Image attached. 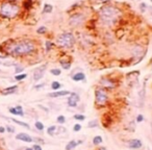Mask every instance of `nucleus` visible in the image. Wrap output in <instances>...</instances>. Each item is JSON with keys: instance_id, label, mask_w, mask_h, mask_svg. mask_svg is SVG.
<instances>
[{"instance_id": "obj_1", "label": "nucleus", "mask_w": 152, "mask_h": 150, "mask_svg": "<svg viewBox=\"0 0 152 150\" xmlns=\"http://www.w3.org/2000/svg\"><path fill=\"white\" fill-rule=\"evenodd\" d=\"M36 48L34 42L30 40H22L7 44L5 52L13 56H23V55H28L34 52Z\"/></svg>"}, {"instance_id": "obj_2", "label": "nucleus", "mask_w": 152, "mask_h": 150, "mask_svg": "<svg viewBox=\"0 0 152 150\" xmlns=\"http://www.w3.org/2000/svg\"><path fill=\"white\" fill-rule=\"evenodd\" d=\"M21 13V8L18 3L2 1L0 3V17L3 19H13L18 17Z\"/></svg>"}, {"instance_id": "obj_3", "label": "nucleus", "mask_w": 152, "mask_h": 150, "mask_svg": "<svg viewBox=\"0 0 152 150\" xmlns=\"http://www.w3.org/2000/svg\"><path fill=\"white\" fill-rule=\"evenodd\" d=\"M119 11L114 6H103L100 10V17L106 23H112L118 18Z\"/></svg>"}, {"instance_id": "obj_4", "label": "nucleus", "mask_w": 152, "mask_h": 150, "mask_svg": "<svg viewBox=\"0 0 152 150\" xmlns=\"http://www.w3.org/2000/svg\"><path fill=\"white\" fill-rule=\"evenodd\" d=\"M56 42L58 45L64 48H71L75 44V38H74L73 33L65 32L57 37Z\"/></svg>"}, {"instance_id": "obj_5", "label": "nucleus", "mask_w": 152, "mask_h": 150, "mask_svg": "<svg viewBox=\"0 0 152 150\" xmlns=\"http://www.w3.org/2000/svg\"><path fill=\"white\" fill-rule=\"evenodd\" d=\"M107 100H108V96H107V93L105 92V90H103V89H98V90L95 91V101L98 106H103V105H105L107 102Z\"/></svg>"}, {"instance_id": "obj_6", "label": "nucleus", "mask_w": 152, "mask_h": 150, "mask_svg": "<svg viewBox=\"0 0 152 150\" xmlns=\"http://www.w3.org/2000/svg\"><path fill=\"white\" fill-rule=\"evenodd\" d=\"M47 65H42V66L38 67L34 71H33V80L34 81H38L40 80L41 78H43L44 74H45L46 71V68H47Z\"/></svg>"}, {"instance_id": "obj_7", "label": "nucleus", "mask_w": 152, "mask_h": 150, "mask_svg": "<svg viewBox=\"0 0 152 150\" xmlns=\"http://www.w3.org/2000/svg\"><path fill=\"white\" fill-rule=\"evenodd\" d=\"M79 95L76 93H70V96L68 98V105L71 107H75L77 103L79 102Z\"/></svg>"}, {"instance_id": "obj_8", "label": "nucleus", "mask_w": 152, "mask_h": 150, "mask_svg": "<svg viewBox=\"0 0 152 150\" xmlns=\"http://www.w3.org/2000/svg\"><path fill=\"white\" fill-rule=\"evenodd\" d=\"M16 139L17 140L21 141V142H25V143H31L33 141V139L29 136L28 133H25V132H20L18 133L16 136Z\"/></svg>"}, {"instance_id": "obj_9", "label": "nucleus", "mask_w": 152, "mask_h": 150, "mask_svg": "<svg viewBox=\"0 0 152 150\" xmlns=\"http://www.w3.org/2000/svg\"><path fill=\"white\" fill-rule=\"evenodd\" d=\"M8 112L12 115H14V116H21V117L24 116L23 108H22L21 105H17V106L15 107H10V108H8Z\"/></svg>"}, {"instance_id": "obj_10", "label": "nucleus", "mask_w": 152, "mask_h": 150, "mask_svg": "<svg viewBox=\"0 0 152 150\" xmlns=\"http://www.w3.org/2000/svg\"><path fill=\"white\" fill-rule=\"evenodd\" d=\"M142 146V141L139 140V139H133V140H130L128 142V147L131 148V149H140Z\"/></svg>"}, {"instance_id": "obj_11", "label": "nucleus", "mask_w": 152, "mask_h": 150, "mask_svg": "<svg viewBox=\"0 0 152 150\" xmlns=\"http://www.w3.org/2000/svg\"><path fill=\"white\" fill-rule=\"evenodd\" d=\"M70 95V92L67 90L64 91H57V92H53V93H49L48 94V97L51 98H57V97H63V96H67Z\"/></svg>"}, {"instance_id": "obj_12", "label": "nucleus", "mask_w": 152, "mask_h": 150, "mask_svg": "<svg viewBox=\"0 0 152 150\" xmlns=\"http://www.w3.org/2000/svg\"><path fill=\"white\" fill-rule=\"evenodd\" d=\"M101 85H102L103 87H105V88H108V89H113V88H115V86H116L114 81L109 78H102L101 79Z\"/></svg>"}, {"instance_id": "obj_13", "label": "nucleus", "mask_w": 152, "mask_h": 150, "mask_svg": "<svg viewBox=\"0 0 152 150\" xmlns=\"http://www.w3.org/2000/svg\"><path fill=\"white\" fill-rule=\"evenodd\" d=\"M18 90V86H12V87H8V88L4 89V90H2V95H11V94H14L16 93V91Z\"/></svg>"}, {"instance_id": "obj_14", "label": "nucleus", "mask_w": 152, "mask_h": 150, "mask_svg": "<svg viewBox=\"0 0 152 150\" xmlns=\"http://www.w3.org/2000/svg\"><path fill=\"white\" fill-rule=\"evenodd\" d=\"M79 144H81V141H70L69 143L66 145V150H73L76 148V146H78Z\"/></svg>"}, {"instance_id": "obj_15", "label": "nucleus", "mask_w": 152, "mask_h": 150, "mask_svg": "<svg viewBox=\"0 0 152 150\" xmlns=\"http://www.w3.org/2000/svg\"><path fill=\"white\" fill-rule=\"evenodd\" d=\"M84 78H86V75H84L83 72H78V73L73 74V75H72V79H73L74 81L84 80Z\"/></svg>"}, {"instance_id": "obj_16", "label": "nucleus", "mask_w": 152, "mask_h": 150, "mask_svg": "<svg viewBox=\"0 0 152 150\" xmlns=\"http://www.w3.org/2000/svg\"><path fill=\"white\" fill-rule=\"evenodd\" d=\"M11 120H12L14 123H16V124H18V125H20V126H23V127H25V128H27V129H30V126H29L28 123H26V122L20 121V120H17V119H15V118H12Z\"/></svg>"}, {"instance_id": "obj_17", "label": "nucleus", "mask_w": 152, "mask_h": 150, "mask_svg": "<svg viewBox=\"0 0 152 150\" xmlns=\"http://www.w3.org/2000/svg\"><path fill=\"white\" fill-rule=\"evenodd\" d=\"M103 142V139L102 137H100V136H96L93 138V144L94 145H100V144Z\"/></svg>"}, {"instance_id": "obj_18", "label": "nucleus", "mask_w": 152, "mask_h": 150, "mask_svg": "<svg viewBox=\"0 0 152 150\" xmlns=\"http://www.w3.org/2000/svg\"><path fill=\"white\" fill-rule=\"evenodd\" d=\"M145 92H146V86H144L142 90H141V92H140V102H141V105H143L144 99H145Z\"/></svg>"}, {"instance_id": "obj_19", "label": "nucleus", "mask_w": 152, "mask_h": 150, "mask_svg": "<svg viewBox=\"0 0 152 150\" xmlns=\"http://www.w3.org/2000/svg\"><path fill=\"white\" fill-rule=\"evenodd\" d=\"M57 127L55 126V125H51V126H49L47 128V133L49 135V136H53L55 133V131H56Z\"/></svg>"}, {"instance_id": "obj_20", "label": "nucleus", "mask_w": 152, "mask_h": 150, "mask_svg": "<svg viewBox=\"0 0 152 150\" xmlns=\"http://www.w3.org/2000/svg\"><path fill=\"white\" fill-rule=\"evenodd\" d=\"M34 126H36V128L38 129V130H40V131L44 130V128H45V125H44V124L42 123L41 121H37L36 123H34Z\"/></svg>"}, {"instance_id": "obj_21", "label": "nucleus", "mask_w": 152, "mask_h": 150, "mask_svg": "<svg viewBox=\"0 0 152 150\" xmlns=\"http://www.w3.org/2000/svg\"><path fill=\"white\" fill-rule=\"evenodd\" d=\"M97 126H98V120H96V119L91 120V121L88 123L89 128H94V127H97Z\"/></svg>"}, {"instance_id": "obj_22", "label": "nucleus", "mask_w": 152, "mask_h": 150, "mask_svg": "<svg viewBox=\"0 0 152 150\" xmlns=\"http://www.w3.org/2000/svg\"><path fill=\"white\" fill-rule=\"evenodd\" d=\"M27 77V74H25V73H20V74H18V75H16L15 76V79H16L17 81H21V80H23V79H25Z\"/></svg>"}, {"instance_id": "obj_23", "label": "nucleus", "mask_w": 152, "mask_h": 150, "mask_svg": "<svg viewBox=\"0 0 152 150\" xmlns=\"http://www.w3.org/2000/svg\"><path fill=\"white\" fill-rule=\"evenodd\" d=\"M61 87H62V85H61L58 81H53V82L51 83V88H52V90H54V91L60 90Z\"/></svg>"}, {"instance_id": "obj_24", "label": "nucleus", "mask_w": 152, "mask_h": 150, "mask_svg": "<svg viewBox=\"0 0 152 150\" xmlns=\"http://www.w3.org/2000/svg\"><path fill=\"white\" fill-rule=\"evenodd\" d=\"M52 8H53L52 5L45 4V5H44V11H43V12L44 13H51V12H52Z\"/></svg>"}, {"instance_id": "obj_25", "label": "nucleus", "mask_w": 152, "mask_h": 150, "mask_svg": "<svg viewBox=\"0 0 152 150\" xmlns=\"http://www.w3.org/2000/svg\"><path fill=\"white\" fill-rule=\"evenodd\" d=\"M74 119L79 120V121H83V120L86 119V116H84V115H81V114H76V115H74Z\"/></svg>"}, {"instance_id": "obj_26", "label": "nucleus", "mask_w": 152, "mask_h": 150, "mask_svg": "<svg viewBox=\"0 0 152 150\" xmlns=\"http://www.w3.org/2000/svg\"><path fill=\"white\" fill-rule=\"evenodd\" d=\"M56 121H57V123H60V124H64L65 122H66V118H65V116H63V115H60V116L57 117Z\"/></svg>"}, {"instance_id": "obj_27", "label": "nucleus", "mask_w": 152, "mask_h": 150, "mask_svg": "<svg viewBox=\"0 0 152 150\" xmlns=\"http://www.w3.org/2000/svg\"><path fill=\"white\" fill-rule=\"evenodd\" d=\"M47 31V28H46L45 26H41L38 28V30H37V32L39 33V35H44V33Z\"/></svg>"}, {"instance_id": "obj_28", "label": "nucleus", "mask_w": 152, "mask_h": 150, "mask_svg": "<svg viewBox=\"0 0 152 150\" xmlns=\"http://www.w3.org/2000/svg\"><path fill=\"white\" fill-rule=\"evenodd\" d=\"M61 65L63 66V68L64 69H66V70H68V69H70V67H71V63H65V62H62L61 61Z\"/></svg>"}, {"instance_id": "obj_29", "label": "nucleus", "mask_w": 152, "mask_h": 150, "mask_svg": "<svg viewBox=\"0 0 152 150\" xmlns=\"http://www.w3.org/2000/svg\"><path fill=\"white\" fill-rule=\"evenodd\" d=\"M23 70H24V67H22V66H16L15 67V73L16 74L21 73Z\"/></svg>"}, {"instance_id": "obj_30", "label": "nucleus", "mask_w": 152, "mask_h": 150, "mask_svg": "<svg viewBox=\"0 0 152 150\" xmlns=\"http://www.w3.org/2000/svg\"><path fill=\"white\" fill-rule=\"evenodd\" d=\"M31 4H32L31 0H26V1L24 2V7H25L26 10H29V8L31 7Z\"/></svg>"}, {"instance_id": "obj_31", "label": "nucleus", "mask_w": 152, "mask_h": 150, "mask_svg": "<svg viewBox=\"0 0 152 150\" xmlns=\"http://www.w3.org/2000/svg\"><path fill=\"white\" fill-rule=\"evenodd\" d=\"M50 72H51V74L54 75V76H58V75H61V70L60 69H52Z\"/></svg>"}, {"instance_id": "obj_32", "label": "nucleus", "mask_w": 152, "mask_h": 150, "mask_svg": "<svg viewBox=\"0 0 152 150\" xmlns=\"http://www.w3.org/2000/svg\"><path fill=\"white\" fill-rule=\"evenodd\" d=\"M45 45H46V51H50V50H51V48L53 47V44L51 43V42H49V41H48V42H46Z\"/></svg>"}, {"instance_id": "obj_33", "label": "nucleus", "mask_w": 152, "mask_h": 150, "mask_svg": "<svg viewBox=\"0 0 152 150\" xmlns=\"http://www.w3.org/2000/svg\"><path fill=\"white\" fill-rule=\"evenodd\" d=\"M73 130L76 131V132H77V131H80L81 130V125H80V124H79V123L75 124V125L73 126Z\"/></svg>"}, {"instance_id": "obj_34", "label": "nucleus", "mask_w": 152, "mask_h": 150, "mask_svg": "<svg viewBox=\"0 0 152 150\" xmlns=\"http://www.w3.org/2000/svg\"><path fill=\"white\" fill-rule=\"evenodd\" d=\"M5 130H6L8 133H14L15 132V128L12 126H10V125H7V126L5 127Z\"/></svg>"}, {"instance_id": "obj_35", "label": "nucleus", "mask_w": 152, "mask_h": 150, "mask_svg": "<svg viewBox=\"0 0 152 150\" xmlns=\"http://www.w3.org/2000/svg\"><path fill=\"white\" fill-rule=\"evenodd\" d=\"M144 121V116L143 115H138V117H137V122H139V123H141V122Z\"/></svg>"}, {"instance_id": "obj_36", "label": "nucleus", "mask_w": 152, "mask_h": 150, "mask_svg": "<svg viewBox=\"0 0 152 150\" xmlns=\"http://www.w3.org/2000/svg\"><path fill=\"white\" fill-rule=\"evenodd\" d=\"M32 149L33 150H43V149H42V147H41L39 144H34V145L32 146Z\"/></svg>"}, {"instance_id": "obj_37", "label": "nucleus", "mask_w": 152, "mask_h": 150, "mask_svg": "<svg viewBox=\"0 0 152 150\" xmlns=\"http://www.w3.org/2000/svg\"><path fill=\"white\" fill-rule=\"evenodd\" d=\"M146 7H147L146 3H141V10H142V12H144L146 10Z\"/></svg>"}, {"instance_id": "obj_38", "label": "nucleus", "mask_w": 152, "mask_h": 150, "mask_svg": "<svg viewBox=\"0 0 152 150\" xmlns=\"http://www.w3.org/2000/svg\"><path fill=\"white\" fill-rule=\"evenodd\" d=\"M43 87H45V83H41V85H38V86L34 87V89H37V90H39V89L43 88Z\"/></svg>"}, {"instance_id": "obj_39", "label": "nucleus", "mask_w": 152, "mask_h": 150, "mask_svg": "<svg viewBox=\"0 0 152 150\" xmlns=\"http://www.w3.org/2000/svg\"><path fill=\"white\" fill-rule=\"evenodd\" d=\"M4 1H8V2H14V3H18V2H20L21 0H4Z\"/></svg>"}, {"instance_id": "obj_40", "label": "nucleus", "mask_w": 152, "mask_h": 150, "mask_svg": "<svg viewBox=\"0 0 152 150\" xmlns=\"http://www.w3.org/2000/svg\"><path fill=\"white\" fill-rule=\"evenodd\" d=\"M5 132V127L0 126V133H4Z\"/></svg>"}, {"instance_id": "obj_41", "label": "nucleus", "mask_w": 152, "mask_h": 150, "mask_svg": "<svg viewBox=\"0 0 152 150\" xmlns=\"http://www.w3.org/2000/svg\"><path fill=\"white\" fill-rule=\"evenodd\" d=\"M100 1H102V2H108L109 0H100Z\"/></svg>"}, {"instance_id": "obj_42", "label": "nucleus", "mask_w": 152, "mask_h": 150, "mask_svg": "<svg viewBox=\"0 0 152 150\" xmlns=\"http://www.w3.org/2000/svg\"><path fill=\"white\" fill-rule=\"evenodd\" d=\"M25 150H33L32 148H25Z\"/></svg>"}, {"instance_id": "obj_43", "label": "nucleus", "mask_w": 152, "mask_h": 150, "mask_svg": "<svg viewBox=\"0 0 152 150\" xmlns=\"http://www.w3.org/2000/svg\"><path fill=\"white\" fill-rule=\"evenodd\" d=\"M99 150H107V149H106V148H104V147H103V148H100Z\"/></svg>"}, {"instance_id": "obj_44", "label": "nucleus", "mask_w": 152, "mask_h": 150, "mask_svg": "<svg viewBox=\"0 0 152 150\" xmlns=\"http://www.w3.org/2000/svg\"><path fill=\"white\" fill-rule=\"evenodd\" d=\"M148 150H150V149H148Z\"/></svg>"}, {"instance_id": "obj_45", "label": "nucleus", "mask_w": 152, "mask_h": 150, "mask_svg": "<svg viewBox=\"0 0 152 150\" xmlns=\"http://www.w3.org/2000/svg\"><path fill=\"white\" fill-rule=\"evenodd\" d=\"M0 71H1V70H0Z\"/></svg>"}, {"instance_id": "obj_46", "label": "nucleus", "mask_w": 152, "mask_h": 150, "mask_svg": "<svg viewBox=\"0 0 152 150\" xmlns=\"http://www.w3.org/2000/svg\"><path fill=\"white\" fill-rule=\"evenodd\" d=\"M151 1H152V0H151Z\"/></svg>"}]
</instances>
